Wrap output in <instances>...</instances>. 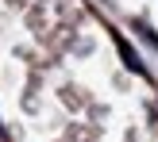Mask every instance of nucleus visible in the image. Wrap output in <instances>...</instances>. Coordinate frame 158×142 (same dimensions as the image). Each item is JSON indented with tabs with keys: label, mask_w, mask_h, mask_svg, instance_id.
<instances>
[{
	"label": "nucleus",
	"mask_w": 158,
	"mask_h": 142,
	"mask_svg": "<svg viewBox=\"0 0 158 142\" xmlns=\"http://www.w3.org/2000/svg\"><path fill=\"white\" fill-rule=\"evenodd\" d=\"M120 54H123V61H127V65H131V73H143V61L135 58V50H131L127 42H120Z\"/></svg>",
	"instance_id": "obj_1"
}]
</instances>
